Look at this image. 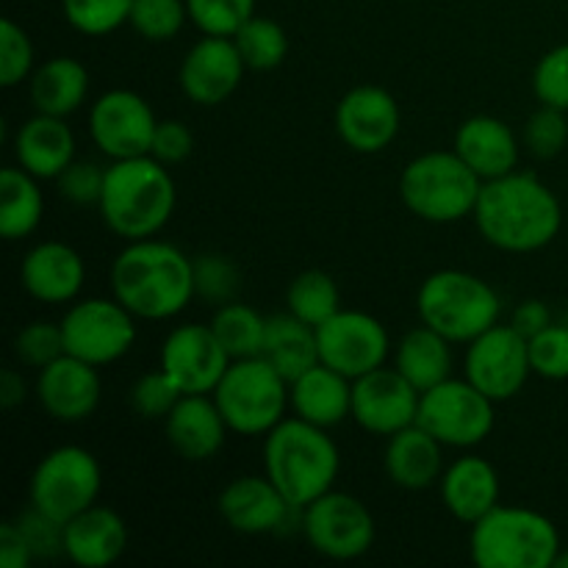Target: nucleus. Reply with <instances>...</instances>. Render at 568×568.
I'll use <instances>...</instances> for the list:
<instances>
[{"mask_svg":"<svg viewBox=\"0 0 568 568\" xmlns=\"http://www.w3.org/2000/svg\"><path fill=\"white\" fill-rule=\"evenodd\" d=\"M471 220L483 242L503 253L525 255L558 239L564 209L558 194L541 178L514 170L494 181H483Z\"/></svg>","mask_w":568,"mask_h":568,"instance_id":"nucleus-1","label":"nucleus"},{"mask_svg":"<svg viewBox=\"0 0 568 568\" xmlns=\"http://www.w3.org/2000/svg\"><path fill=\"white\" fill-rule=\"evenodd\" d=\"M111 297L136 320L164 322L183 314L194 294V258L159 239L128 242L111 261Z\"/></svg>","mask_w":568,"mask_h":568,"instance_id":"nucleus-2","label":"nucleus"},{"mask_svg":"<svg viewBox=\"0 0 568 568\" xmlns=\"http://www.w3.org/2000/svg\"><path fill=\"white\" fill-rule=\"evenodd\" d=\"M178 205V189L166 164L153 155L111 161L105 166L100 220L125 242L153 239L164 231Z\"/></svg>","mask_w":568,"mask_h":568,"instance_id":"nucleus-3","label":"nucleus"},{"mask_svg":"<svg viewBox=\"0 0 568 568\" xmlns=\"http://www.w3.org/2000/svg\"><path fill=\"white\" fill-rule=\"evenodd\" d=\"M342 455L325 427L286 416L264 436V475L292 508H308L336 486Z\"/></svg>","mask_w":568,"mask_h":568,"instance_id":"nucleus-4","label":"nucleus"},{"mask_svg":"<svg viewBox=\"0 0 568 568\" xmlns=\"http://www.w3.org/2000/svg\"><path fill=\"white\" fill-rule=\"evenodd\" d=\"M560 549L555 521L519 505H497L469 532L471 564L480 568H552Z\"/></svg>","mask_w":568,"mask_h":568,"instance_id":"nucleus-5","label":"nucleus"},{"mask_svg":"<svg viewBox=\"0 0 568 568\" xmlns=\"http://www.w3.org/2000/svg\"><path fill=\"white\" fill-rule=\"evenodd\" d=\"M480 189V175L455 150L416 155L399 175L405 209L433 225H453L475 214Z\"/></svg>","mask_w":568,"mask_h":568,"instance_id":"nucleus-6","label":"nucleus"},{"mask_svg":"<svg viewBox=\"0 0 568 568\" xmlns=\"http://www.w3.org/2000/svg\"><path fill=\"white\" fill-rule=\"evenodd\" d=\"M422 325L453 344L475 342L503 316V300L483 277L464 270H438L422 281L416 294Z\"/></svg>","mask_w":568,"mask_h":568,"instance_id":"nucleus-7","label":"nucleus"},{"mask_svg":"<svg viewBox=\"0 0 568 568\" xmlns=\"http://www.w3.org/2000/svg\"><path fill=\"white\" fill-rule=\"evenodd\" d=\"M211 397L220 405L231 433L239 436H266L292 408L288 381L261 355L231 361Z\"/></svg>","mask_w":568,"mask_h":568,"instance_id":"nucleus-8","label":"nucleus"},{"mask_svg":"<svg viewBox=\"0 0 568 568\" xmlns=\"http://www.w3.org/2000/svg\"><path fill=\"white\" fill-rule=\"evenodd\" d=\"M100 488H103V469L98 458L78 444H64L50 449L33 466L28 499L39 514L67 525L78 514L98 505Z\"/></svg>","mask_w":568,"mask_h":568,"instance_id":"nucleus-9","label":"nucleus"},{"mask_svg":"<svg viewBox=\"0 0 568 568\" xmlns=\"http://www.w3.org/2000/svg\"><path fill=\"white\" fill-rule=\"evenodd\" d=\"M494 399L477 392L469 381L447 377L438 386L422 392L416 425L453 449H471L494 433Z\"/></svg>","mask_w":568,"mask_h":568,"instance_id":"nucleus-10","label":"nucleus"},{"mask_svg":"<svg viewBox=\"0 0 568 568\" xmlns=\"http://www.w3.org/2000/svg\"><path fill=\"white\" fill-rule=\"evenodd\" d=\"M64 353L92 366L116 364L136 344V316L116 297L75 300L61 316Z\"/></svg>","mask_w":568,"mask_h":568,"instance_id":"nucleus-11","label":"nucleus"},{"mask_svg":"<svg viewBox=\"0 0 568 568\" xmlns=\"http://www.w3.org/2000/svg\"><path fill=\"white\" fill-rule=\"evenodd\" d=\"M300 530L314 552L327 560H358L372 549L377 525L358 497L331 488L300 510Z\"/></svg>","mask_w":568,"mask_h":568,"instance_id":"nucleus-12","label":"nucleus"},{"mask_svg":"<svg viewBox=\"0 0 568 568\" xmlns=\"http://www.w3.org/2000/svg\"><path fill=\"white\" fill-rule=\"evenodd\" d=\"M532 375L530 344L514 325H494L466 344L464 377L494 403L514 399Z\"/></svg>","mask_w":568,"mask_h":568,"instance_id":"nucleus-13","label":"nucleus"},{"mask_svg":"<svg viewBox=\"0 0 568 568\" xmlns=\"http://www.w3.org/2000/svg\"><path fill=\"white\" fill-rule=\"evenodd\" d=\"M320 364L342 372L349 381L386 366L392 338L386 325L366 311H336L316 327Z\"/></svg>","mask_w":568,"mask_h":568,"instance_id":"nucleus-14","label":"nucleus"},{"mask_svg":"<svg viewBox=\"0 0 568 568\" xmlns=\"http://www.w3.org/2000/svg\"><path fill=\"white\" fill-rule=\"evenodd\" d=\"M155 125V111L131 89L103 92L89 109V136L111 161L150 155Z\"/></svg>","mask_w":568,"mask_h":568,"instance_id":"nucleus-15","label":"nucleus"},{"mask_svg":"<svg viewBox=\"0 0 568 568\" xmlns=\"http://www.w3.org/2000/svg\"><path fill=\"white\" fill-rule=\"evenodd\" d=\"M231 355L216 338L214 327L186 322L166 333L159 366L183 394H211L231 366Z\"/></svg>","mask_w":568,"mask_h":568,"instance_id":"nucleus-16","label":"nucleus"},{"mask_svg":"<svg viewBox=\"0 0 568 568\" xmlns=\"http://www.w3.org/2000/svg\"><path fill=\"white\" fill-rule=\"evenodd\" d=\"M422 392H416L397 372V366L369 372L353 381V419L372 436H394L416 425Z\"/></svg>","mask_w":568,"mask_h":568,"instance_id":"nucleus-17","label":"nucleus"},{"mask_svg":"<svg viewBox=\"0 0 568 568\" xmlns=\"http://www.w3.org/2000/svg\"><path fill=\"white\" fill-rule=\"evenodd\" d=\"M399 125H403L399 103L388 89L375 83L349 89L336 105L338 139L355 153L375 155L386 150L397 139Z\"/></svg>","mask_w":568,"mask_h":568,"instance_id":"nucleus-18","label":"nucleus"},{"mask_svg":"<svg viewBox=\"0 0 568 568\" xmlns=\"http://www.w3.org/2000/svg\"><path fill=\"white\" fill-rule=\"evenodd\" d=\"M244 64L233 37H203L186 50L178 70V83L186 100L194 105H220L231 98L242 83Z\"/></svg>","mask_w":568,"mask_h":568,"instance_id":"nucleus-19","label":"nucleus"},{"mask_svg":"<svg viewBox=\"0 0 568 568\" xmlns=\"http://www.w3.org/2000/svg\"><path fill=\"white\" fill-rule=\"evenodd\" d=\"M33 394L50 419L78 425L98 410L103 383H100L98 366L64 353L53 364L39 369Z\"/></svg>","mask_w":568,"mask_h":568,"instance_id":"nucleus-20","label":"nucleus"},{"mask_svg":"<svg viewBox=\"0 0 568 568\" xmlns=\"http://www.w3.org/2000/svg\"><path fill=\"white\" fill-rule=\"evenodd\" d=\"M216 508H220L222 521L242 536L277 532L283 530L288 516L297 514V508L286 503L281 488L266 475H247L231 480L222 488Z\"/></svg>","mask_w":568,"mask_h":568,"instance_id":"nucleus-21","label":"nucleus"},{"mask_svg":"<svg viewBox=\"0 0 568 568\" xmlns=\"http://www.w3.org/2000/svg\"><path fill=\"white\" fill-rule=\"evenodd\" d=\"M227 433L231 427L211 394H183L164 419L166 444L178 458L189 464H203L214 458L225 447Z\"/></svg>","mask_w":568,"mask_h":568,"instance_id":"nucleus-22","label":"nucleus"},{"mask_svg":"<svg viewBox=\"0 0 568 568\" xmlns=\"http://www.w3.org/2000/svg\"><path fill=\"white\" fill-rule=\"evenodd\" d=\"M87 281L81 253L64 242H39L20 264V283L28 297L44 305L75 303Z\"/></svg>","mask_w":568,"mask_h":568,"instance_id":"nucleus-23","label":"nucleus"},{"mask_svg":"<svg viewBox=\"0 0 568 568\" xmlns=\"http://www.w3.org/2000/svg\"><path fill=\"white\" fill-rule=\"evenodd\" d=\"M438 491H442V503L449 510V516L458 519L460 525L471 527L488 510L497 508L503 486H499L497 469L486 458L464 455L444 469Z\"/></svg>","mask_w":568,"mask_h":568,"instance_id":"nucleus-24","label":"nucleus"},{"mask_svg":"<svg viewBox=\"0 0 568 568\" xmlns=\"http://www.w3.org/2000/svg\"><path fill=\"white\" fill-rule=\"evenodd\" d=\"M128 549V525L116 510L92 505L64 525V558L81 568H105Z\"/></svg>","mask_w":568,"mask_h":568,"instance_id":"nucleus-25","label":"nucleus"},{"mask_svg":"<svg viewBox=\"0 0 568 568\" xmlns=\"http://www.w3.org/2000/svg\"><path fill=\"white\" fill-rule=\"evenodd\" d=\"M14 159L39 181H55L75 161V136L64 116L33 114L17 128Z\"/></svg>","mask_w":568,"mask_h":568,"instance_id":"nucleus-26","label":"nucleus"},{"mask_svg":"<svg viewBox=\"0 0 568 568\" xmlns=\"http://www.w3.org/2000/svg\"><path fill=\"white\" fill-rule=\"evenodd\" d=\"M453 150L480 175V181H494L519 164V142L508 122L497 116L477 114L469 116L455 131Z\"/></svg>","mask_w":568,"mask_h":568,"instance_id":"nucleus-27","label":"nucleus"},{"mask_svg":"<svg viewBox=\"0 0 568 568\" xmlns=\"http://www.w3.org/2000/svg\"><path fill=\"white\" fill-rule=\"evenodd\" d=\"M288 403L294 416L331 430L353 414V381L331 366L316 364L288 383Z\"/></svg>","mask_w":568,"mask_h":568,"instance_id":"nucleus-28","label":"nucleus"},{"mask_svg":"<svg viewBox=\"0 0 568 568\" xmlns=\"http://www.w3.org/2000/svg\"><path fill=\"white\" fill-rule=\"evenodd\" d=\"M383 466L394 486L405 491H425L438 486L444 475V444L433 438L425 427L410 425L388 436Z\"/></svg>","mask_w":568,"mask_h":568,"instance_id":"nucleus-29","label":"nucleus"},{"mask_svg":"<svg viewBox=\"0 0 568 568\" xmlns=\"http://www.w3.org/2000/svg\"><path fill=\"white\" fill-rule=\"evenodd\" d=\"M28 94H31L33 111L67 120L87 103L89 70L70 55H53L33 70Z\"/></svg>","mask_w":568,"mask_h":568,"instance_id":"nucleus-30","label":"nucleus"},{"mask_svg":"<svg viewBox=\"0 0 568 568\" xmlns=\"http://www.w3.org/2000/svg\"><path fill=\"white\" fill-rule=\"evenodd\" d=\"M394 366L416 392H427L453 377V342L427 325L414 327L399 338Z\"/></svg>","mask_w":568,"mask_h":568,"instance_id":"nucleus-31","label":"nucleus"},{"mask_svg":"<svg viewBox=\"0 0 568 568\" xmlns=\"http://www.w3.org/2000/svg\"><path fill=\"white\" fill-rule=\"evenodd\" d=\"M261 358L281 372L288 383L320 364V347H316V327L305 325L303 320L286 314H275L266 320Z\"/></svg>","mask_w":568,"mask_h":568,"instance_id":"nucleus-32","label":"nucleus"},{"mask_svg":"<svg viewBox=\"0 0 568 568\" xmlns=\"http://www.w3.org/2000/svg\"><path fill=\"white\" fill-rule=\"evenodd\" d=\"M44 216V194L39 178L17 166L0 172V233L9 242L31 236Z\"/></svg>","mask_w":568,"mask_h":568,"instance_id":"nucleus-33","label":"nucleus"},{"mask_svg":"<svg viewBox=\"0 0 568 568\" xmlns=\"http://www.w3.org/2000/svg\"><path fill=\"white\" fill-rule=\"evenodd\" d=\"M286 311L303 320L305 325L320 327L336 311H342V294H338L336 281L322 270L300 272L286 288Z\"/></svg>","mask_w":568,"mask_h":568,"instance_id":"nucleus-34","label":"nucleus"},{"mask_svg":"<svg viewBox=\"0 0 568 568\" xmlns=\"http://www.w3.org/2000/svg\"><path fill=\"white\" fill-rule=\"evenodd\" d=\"M214 327L216 338L222 342V347L227 349L233 361L239 358H255L261 353V344H264L266 333V320L250 305L233 303L220 305L214 311V320L209 322Z\"/></svg>","mask_w":568,"mask_h":568,"instance_id":"nucleus-35","label":"nucleus"},{"mask_svg":"<svg viewBox=\"0 0 568 568\" xmlns=\"http://www.w3.org/2000/svg\"><path fill=\"white\" fill-rule=\"evenodd\" d=\"M239 53H242L247 70L266 72L283 64L288 55V37L281 22L270 17L253 14L236 33H233Z\"/></svg>","mask_w":568,"mask_h":568,"instance_id":"nucleus-36","label":"nucleus"},{"mask_svg":"<svg viewBox=\"0 0 568 568\" xmlns=\"http://www.w3.org/2000/svg\"><path fill=\"white\" fill-rule=\"evenodd\" d=\"M242 272L236 261L222 253H203L194 258V294L209 305H227L239 300Z\"/></svg>","mask_w":568,"mask_h":568,"instance_id":"nucleus-37","label":"nucleus"},{"mask_svg":"<svg viewBox=\"0 0 568 568\" xmlns=\"http://www.w3.org/2000/svg\"><path fill=\"white\" fill-rule=\"evenodd\" d=\"M133 0H61L64 20L83 37H109L131 20Z\"/></svg>","mask_w":568,"mask_h":568,"instance_id":"nucleus-38","label":"nucleus"},{"mask_svg":"<svg viewBox=\"0 0 568 568\" xmlns=\"http://www.w3.org/2000/svg\"><path fill=\"white\" fill-rule=\"evenodd\" d=\"M186 0H133L128 26L148 42H170L186 26Z\"/></svg>","mask_w":568,"mask_h":568,"instance_id":"nucleus-39","label":"nucleus"},{"mask_svg":"<svg viewBox=\"0 0 568 568\" xmlns=\"http://www.w3.org/2000/svg\"><path fill=\"white\" fill-rule=\"evenodd\" d=\"M186 9L203 37H233L255 14V0H186Z\"/></svg>","mask_w":568,"mask_h":568,"instance_id":"nucleus-40","label":"nucleus"},{"mask_svg":"<svg viewBox=\"0 0 568 568\" xmlns=\"http://www.w3.org/2000/svg\"><path fill=\"white\" fill-rule=\"evenodd\" d=\"M64 355V333L55 322H28L14 336V358L28 369H44Z\"/></svg>","mask_w":568,"mask_h":568,"instance_id":"nucleus-41","label":"nucleus"},{"mask_svg":"<svg viewBox=\"0 0 568 568\" xmlns=\"http://www.w3.org/2000/svg\"><path fill=\"white\" fill-rule=\"evenodd\" d=\"M181 397H183V392L175 386V383H172V377L166 375L161 366L159 369H153V372H148V375L139 377V381L131 386V394H128V399H131V408L136 410L142 419H150V422H155V419L164 422Z\"/></svg>","mask_w":568,"mask_h":568,"instance_id":"nucleus-42","label":"nucleus"},{"mask_svg":"<svg viewBox=\"0 0 568 568\" xmlns=\"http://www.w3.org/2000/svg\"><path fill=\"white\" fill-rule=\"evenodd\" d=\"M521 142L530 150V155H536V159L541 161H549L555 159V155L564 153V148L568 144L566 111L552 109V105H541V109L525 122Z\"/></svg>","mask_w":568,"mask_h":568,"instance_id":"nucleus-43","label":"nucleus"},{"mask_svg":"<svg viewBox=\"0 0 568 568\" xmlns=\"http://www.w3.org/2000/svg\"><path fill=\"white\" fill-rule=\"evenodd\" d=\"M33 42L14 20L0 26V87L14 89L33 75Z\"/></svg>","mask_w":568,"mask_h":568,"instance_id":"nucleus-44","label":"nucleus"},{"mask_svg":"<svg viewBox=\"0 0 568 568\" xmlns=\"http://www.w3.org/2000/svg\"><path fill=\"white\" fill-rule=\"evenodd\" d=\"M532 92L538 103L568 111V42L547 50L532 70Z\"/></svg>","mask_w":568,"mask_h":568,"instance_id":"nucleus-45","label":"nucleus"},{"mask_svg":"<svg viewBox=\"0 0 568 568\" xmlns=\"http://www.w3.org/2000/svg\"><path fill=\"white\" fill-rule=\"evenodd\" d=\"M532 375L544 381H568V325H549L530 342Z\"/></svg>","mask_w":568,"mask_h":568,"instance_id":"nucleus-46","label":"nucleus"},{"mask_svg":"<svg viewBox=\"0 0 568 568\" xmlns=\"http://www.w3.org/2000/svg\"><path fill=\"white\" fill-rule=\"evenodd\" d=\"M105 166L92 164V161H72L59 178H55V189L61 197L72 205H98L100 194H103Z\"/></svg>","mask_w":568,"mask_h":568,"instance_id":"nucleus-47","label":"nucleus"},{"mask_svg":"<svg viewBox=\"0 0 568 568\" xmlns=\"http://www.w3.org/2000/svg\"><path fill=\"white\" fill-rule=\"evenodd\" d=\"M17 527L26 536L28 547H31L37 560H53L64 555V525L50 516L39 514L37 508H28L26 514L17 516Z\"/></svg>","mask_w":568,"mask_h":568,"instance_id":"nucleus-48","label":"nucleus"},{"mask_svg":"<svg viewBox=\"0 0 568 568\" xmlns=\"http://www.w3.org/2000/svg\"><path fill=\"white\" fill-rule=\"evenodd\" d=\"M194 150V133L189 131L186 122L181 120H159L153 133V144H150V155L159 159L161 164L175 166L192 155Z\"/></svg>","mask_w":568,"mask_h":568,"instance_id":"nucleus-49","label":"nucleus"},{"mask_svg":"<svg viewBox=\"0 0 568 568\" xmlns=\"http://www.w3.org/2000/svg\"><path fill=\"white\" fill-rule=\"evenodd\" d=\"M37 564L26 536L17 527V521H3L0 525V566L3 568H31Z\"/></svg>","mask_w":568,"mask_h":568,"instance_id":"nucleus-50","label":"nucleus"},{"mask_svg":"<svg viewBox=\"0 0 568 568\" xmlns=\"http://www.w3.org/2000/svg\"><path fill=\"white\" fill-rule=\"evenodd\" d=\"M510 325L530 342L532 336H538V333L552 325V311L541 300H525V303L516 305L514 316H510Z\"/></svg>","mask_w":568,"mask_h":568,"instance_id":"nucleus-51","label":"nucleus"},{"mask_svg":"<svg viewBox=\"0 0 568 568\" xmlns=\"http://www.w3.org/2000/svg\"><path fill=\"white\" fill-rule=\"evenodd\" d=\"M26 399H28V383L26 377H22V372L3 369V375H0V408L14 410L20 408Z\"/></svg>","mask_w":568,"mask_h":568,"instance_id":"nucleus-52","label":"nucleus"},{"mask_svg":"<svg viewBox=\"0 0 568 568\" xmlns=\"http://www.w3.org/2000/svg\"><path fill=\"white\" fill-rule=\"evenodd\" d=\"M555 568H568V549H560L558 558H555Z\"/></svg>","mask_w":568,"mask_h":568,"instance_id":"nucleus-53","label":"nucleus"}]
</instances>
